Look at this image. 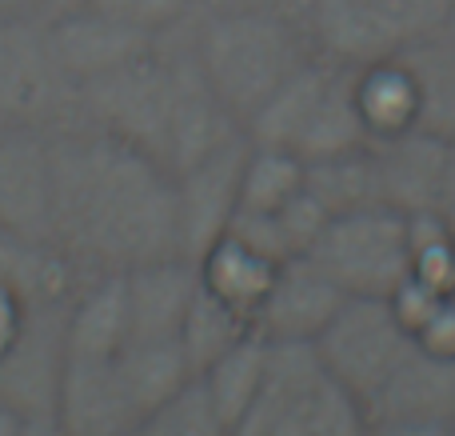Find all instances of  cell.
Wrapping results in <instances>:
<instances>
[{"label":"cell","mask_w":455,"mask_h":436,"mask_svg":"<svg viewBox=\"0 0 455 436\" xmlns=\"http://www.w3.org/2000/svg\"><path fill=\"white\" fill-rule=\"evenodd\" d=\"M52 245L76 269L128 272L180 256L176 176L96 125L56 128Z\"/></svg>","instance_id":"cell-1"},{"label":"cell","mask_w":455,"mask_h":436,"mask_svg":"<svg viewBox=\"0 0 455 436\" xmlns=\"http://www.w3.org/2000/svg\"><path fill=\"white\" fill-rule=\"evenodd\" d=\"M256 149H283L304 165L368 149L371 133L360 109V69L315 52L243 125Z\"/></svg>","instance_id":"cell-2"},{"label":"cell","mask_w":455,"mask_h":436,"mask_svg":"<svg viewBox=\"0 0 455 436\" xmlns=\"http://www.w3.org/2000/svg\"><path fill=\"white\" fill-rule=\"evenodd\" d=\"M196 56L204 80L235 125H248L251 112L315 56L312 28L275 12H208L196 32Z\"/></svg>","instance_id":"cell-3"},{"label":"cell","mask_w":455,"mask_h":436,"mask_svg":"<svg viewBox=\"0 0 455 436\" xmlns=\"http://www.w3.org/2000/svg\"><path fill=\"white\" fill-rule=\"evenodd\" d=\"M228 436H368V416L307 341H267L259 392Z\"/></svg>","instance_id":"cell-4"},{"label":"cell","mask_w":455,"mask_h":436,"mask_svg":"<svg viewBox=\"0 0 455 436\" xmlns=\"http://www.w3.org/2000/svg\"><path fill=\"white\" fill-rule=\"evenodd\" d=\"M443 20L448 0H315L307 28L320 56L371 69L440 36Z\"/></svg>","instance_id":"cell-5"},{"label":"cell","mask_w":455,"mask_h":436,"mask_svg":"<svg viewBox=\"0 0 455 436\" xmlns=\"http://www.w3.org/2000/svg\"><path fill=\"white\" fill-rule=\"evenodd\" d=\"M304 256H312L347 296H395L416 277L411 221L387 205L331 216Z\"/></svg>","instance_id":"cell-6"},{"label":"cell","mask_w":455,"mask_h":436,"mask_svg":"<svg viewBox=\"0 0 455 436\" xmlns=\"http://www.w3.org/2000/svg\"><path fill=\"white\" fill-rule=\"evenodd\" d=\"M172 104H176V69L156 48H148L144 56L76 88V109H84L88 125L128 141L144 157L156 160L160 168H168Z\"/></svg>","instance_id":"cell-7"},{"label":"cell","mask_w":455,"mask_h":436,"mask_svg":"<svg viewBox=\"0 0 455 436\" xmlns=\"http://www.w3.org/2000/svg\"><path fill=\"white\" fill-rule=\"evenodd\" d=\"M416 333L403 325L392 296H347L339 312L312 341L323 373L339 381L360 405H368L395 373Z\"/></svg>","instance_id":"cell-8"},{"label":"cell","mask_w":455,"mask_h":436,"mask_svg":"<svg viewBox=\"0 0 455 436\" xmlns=\"http://www.w3.org/2000/svg\"><path fill=\"white\" fill-rule=\"evenodd\" d=\"M68 109H76V85L56 64L48 24L0 16V117L8 125L52 128Z\"/></svg>","instance_id":"cell-9"},{"label":"cell","mask_w":455,"mask_h":436,"mask_svg":"<svg viewBox=\"0 0 455 436\" xmlns=\"http://www.w3.org/2000/svg\"><path fill=\"white\" fill-rule=\"evenodd\" d=\"M248 152H251V141L240 133L176 176L180 256L200 264L224 240L228 224L235 216V205H240V176H243V165H248Z\"/></svg>","instance_id":"cell-10"},{"label":"cell","mask_w":455,"mask_h":436,"mask_svg":"<svg viewBox=\"0 0 455 436\" xmlns=\"http://www.w3.org/2000/svg\"><path fill=\"white\" fill-rule=\"evenodd\" d=\"M0 232L16 245H52V144L48 128L0 133Z\"/></svg>","instance_id":"cell-11"},{"label":"cell","mask_w":455,"mask_h":436,"mask_svg":"<svg viewBox=\"0 0 455 436\" xmlns=\"http://www.w3.org/2000/svg\"><path fill=\"white\" fill-rule=\"evenodd\" d=\"M347 301V293L312 261V256H288L280 269L272 272L264 301L251 312V328L264 341H307L323 333L331 317L339 312V304Z\"/></svg>","instance_id":"cell-12"},{"label":"cell","mask_w":455,"mask_h":436,"mask_svg":"<svg viewBox=\"0 0 455 436\" xmlns=\"http://www.w3.org/2000/svg\"><path fill=\"white\" fill-rule=\"evenodd\" d=\"M44 24H48V44H52L56 64H60V72L76 88L120 69V64L136 61V56H144L156 44V36L128 28V24L112 20L108 12H100L92 4L60 8Z\"/></svg>","instance_id":"cell-13"},{"label":"cell","mask_w":455,"mask_h":436,"mask_svg":"<svg viewBox=\"0 0 455 436\" xmlns=\"http://www.w3.org/2000/svg\"><path fill=\"white\" fill-rule=\"evenodd\" d=\"M52 416L68 436H128L140 429L116 357H64Z\"/></svg>","instance_id":"cell-14"},{"label":"cell","mask_w":455,"mask_h":436,"mask_svg":"<svg viewBox=\"0 0 455 436\" xmlns=\"http://www.w3.org/2000/svg\"><path fill=\"white\" fill-rule=\"evenodd\" d=\"M128 341H180L184 317L200 288V264L188 256H160L124 272Z\"/></svg>","instance_id":"cell-15"},{"label":"cell","mask_w":455,"mask_h":436,"mask_svg":"<svg viewBox=\"0 0 455 436\" xmlns=\"http://www.w3.org/2000/svg\"><path fill=\"white\" fill-rule=\"evenodd\" d=\"M371 424L384 421H455V357L432 352L424 344H411L408 357L395 365L384 389L363 405Z\"/></svg>","instance_id":"cell-16"},{"label":"cell","mask_w":455,"mask_h":436,"mask_svg":"<svg viewBox=\"0 0 455 436\" xmlns=\"http://www.w3.org/2000/svg\"><path fill=\"white\" fill-rule=\"evenodd\" d=\"M451 149L455 144L424 133V128H408V133L387 136L384 149L376 152L379 181H384V205L403 216L435 213Z\"/></svg>","instance_id":"cell-17"},{"label":"cell","mask_w":455,"mask_h":436,"mask_svg":"<svg viewBox=\"0 0 455 436\" xmlns=\"http://www.w3.org/2000/svg\"><path fill=\"white\" fill-rule=\"evenodd\" d=\"M128 344L124 272H96L64 317V357H116Z\"/></svg>","instance_id":"cell-18"},{"label":"cell","mask_w":455,"mask_h":436,"mask_svg":"<svg viewBox=\"0 0 455 436\" xmlns=\"http://www.w3.org/2000/svg\"><path fill=\"white\" fill-rule=\"evenodd\" d=\"M116 373L128 389V400L140 413V424L164 408L184 384L196 381L180 341H128L116 352Z\"/></svg>","instance_id":"cell-19"},{"label":"cell","mask_w":455,"mask_h":436,"mask_svg":"<svg viewBox=\"0 0 455 436\" xmlns=\"http://www.w3.org/2000/svg\"><path fill=\"white\" fill-rule=\"evenodd\" d=\"M395 61L416 93V128L455 144V44L440 32Z\"/></svg>","instance_id":"cell-20"},{"label":"cell","mask_w":455,"mask_h":436,"mask_svg":"<svg viewBox=\"0 0 455 436\" xmlns=\"http://www.w3.org/2000/svg\"><path fill=\"white\" fill-rule=\"evenodd\" d=\"M304 189L328 208V216L384 205L379 160L371 149H352V152H339V157L304 165Z\"/></svg>","instance_id":"cell-21"},{"label":"cell","mask_w":455,"mask_h":436,"mask_svg":"<svg viewBox=\"0 0 455 436\" xmlns=\"http://www.w3.org/2000/svg\"><path fill=\"white\" fill-rule=\"evenodd\" d=\"M248 333H256L248 312L228 304L224 296L212 293V288L204 285V277H200V288H196V296H192V309L180 328V349H184V357H188L192 373L200 376L208 365H216L232 344H240Z\"/></svg>","instance_id":"cell-22"},{"label":"cell","mask_w":455,"mask_h":436,"mask_svg":"<svg viewBox=\"0 0 455 436\" xmlns=\"http://www.w3.org/2000/svg\"><path fill=\"white\" fill-rule=\"evenodd\" d=\"M264 360H267V341L259 333H248L216 365H208L200 373V384H204L208 400H212L216 416H220V424L228 432L240 424V416L256 400L259 381H264Z\"/></svg>","instance_id":"cell-23"},{"label":"cell","mask_w":455,"mask_h":436,"mask_svg":"<svg viewBox=\"0 0 455 436\" xmlns=\"http://www.w3.org/2000/svg\"><path fill=\"white\" fill-rule=\"evenodd\" d=\"M360 109L371 141H387L395 133L416 128V93L400 61L360 69Z\"/></svg>","instance_id":"cell-24"},{"label":"cell","mask_w":455,"mask_h":436,"mask_svg":"<svg viewBox=\"0 0 455 436\" xmlns=\"http://www.w3.org/2000/svg\"><path fill=\"white\" fill-rule=\"evenodd\" d=\"M280 264L264 261V256L248 253L243 245H235L232 237H224L212 253L200 261V277L212 293H220L228 304H235L240 312H256V304L264 301L267 285H272V272Z\"/></svg>","instance_id":"cell-25"},{"label":"cell","mask_w":455,"mask_h":436,"mask_svg":"<svg viewBox=\"0 0 455 436\" xmlns=\"http://www.w3.org/2000/svg\"><path fill=\"white\" fill-rule=\"evenodd\" d=\"M304 189V160L283 149H256L240 176V213H280Z\"/></svg>","instance_id":"cell-26"},{"label":"cell","mask_w":455,"mask_h":436,"mask_svg":"<svg viewBox=\"0 0 455 436\" xmlns=\"http://www.w3.org/2000/svg\"><path fill=\"white\" fill-rule=\"evenodd\" d=\"M0 277H24L52 301L72 304V277L76 264L56 245H16L0 232Z\"/></svg>","instance_id":"cell-27"},{"label":"cell","mask_w":455,"mask_h":436,"mask_svg":"<svg viewBox=\"0 0 455 436\" xmlns=\"http://www.w3.org/2000/svg\"><path fill=\"white\" fill-rule=\"evenodd\" d=\"M140 429L148 436H228L204 384H200V376L192 384H184L164 408H156Z\"/></svg>","instance_id":"cell-28"},{"label":"cell","mask_w":455,"mask_h":436,"mask_svg":"<svg viewBox=\"0 0 455 436\" xmlns=\"http://www.w3.org/2000/svg\"><path fill=\"white\" fill-rule=\"evenodd\" d=\"M88 4L108 12L112 20L128 24V28L160 36V32H168L172 24H180L200 0H88Z\"/></svg>","instance_id":"cell-29"},{"label":"cell","mask_w":455,"mask_h":436,"mask_svg":"<svg viewBox=\"0 0 455 436\" xmlns=\"http://www.w3.org/2000/svg\"><path fill=\"white\" fill-rule=\"evenodd\" d=\"M275 221H280L283 237H288V248L299 256V253H307V248L315 245V237L323 232V224H328L331 216H328V208L312 197V192L299 189L296 197H291L288 205L275 213Z\"/></svg>","instance_id":"cell-30"},{"label":"cell","mask_w":455,"mask_h":436,"mask_svg":"<svg viewBox=\"0 0 455 436\" xmlns=\"http://www.w3.org/2000/svg\"><path fill=\"white\" fill-rule=\"evenodd\" d=\"M200 4H208V12H275L307 24L315 0H200Z\"/></svg>","instance_id":"cell-31"},{"label":"cell","mask_w":455,"mask_h":436,"mask_svg":"<svg viewBox=\"0 0 455 436\" xmlns=\"http://www.w3.org/2000/svg\"><path fill=\"white\" fill-rule=\"evenodd\" d=\"M368 436H455V432L443 421H384L371 424Z\"/></svg>","instance_id":"cell-32"},{"label":"cell","mask_w":455,"mask_h":436,"mask_svg":"<svg viewBox=\"0 0 455 436\" xmlns=\"http://www.w3.org/2000/svg\"><path fill=\"white\" fill-rule=\"evenodd\" d=\"M0 16H32V20H48V16H52V0H0Z\"/></svg>","instance_id":"cell-33"},{"label":"cell","mask_w":455,"mask_h":436,"mask_svg":"<svg viewBox=\"0 0 455 436\" xmlns=\"http://www.w3.org/2000/svg\"><path fill=\"white\" fill-rule=\"evenodd\" d=\"M435 216H443V221L455 229V149H451V157H448V173H443V189H440Z\"/></svg>","instance_id":"cell-34"},{"label":"cell","mask_w":455,"mask_h":436,"mask_svg":"<svg viewBox=\"0 0 455 436\" xmlns=\"http://www.w3.org/2000/svg\"><path fill=\"white\" fill-rule=\"evenodd\" d=\"M20 436H68V432L60 429V421L52 413H36V416H24Z\"/></svg>","instance_id":"cell-35"},{"label":"cell","mask_w":455,"mask_h":436,"mask_svg":"<svg viewBox=\"0 0 455 436\" xmlns=\"http://www.w3.org/2000/svg\"><path fill=\"white\" fill-rule=\"evenodd\" d=\"M20 424H24V413L0 405V436H20Z\"/></svg>","instance_id":"cell-36"},{"label":"cell","mask_w":455,"mask_h":436,"mask_svg":"<svg viewBox=\"0 0 455 436\" xmlns=\"http://www.w3.org/2000/svg\"><path fill=\"white\" fill-rule=\"evenodd\" d=\"M443 36L455 44V0H448V20H443Z\"/></svg>","instance_id":"cell-37"},{"label":"cell","mask_w":455,"mask_h":436,"mask_svg":"<svg viewBox=\"0 0 455 436\" xmlns=\"http://www.w3.org/2000/svg\"><path fill=\"white\" fill-rule=\"evenodd\" d=\"M76 4H88V0H52V12H60V8H76Z\"/></svg>","instance_id":"cell-38"},{"label":"cell","mask_w":455,"mask_h":436,"mask_svg":"<svg viewBox=\"0 0 455 436\" xmlns=\"http://www.w3.org/2000/svg\"><path fill=\"white\" fill-rule=\"evenodd\" d=\"M4 128H8V120H4V117H0V133H4Z\"/></svg>","instance_id":"cell-39"}]
</instances>
